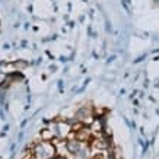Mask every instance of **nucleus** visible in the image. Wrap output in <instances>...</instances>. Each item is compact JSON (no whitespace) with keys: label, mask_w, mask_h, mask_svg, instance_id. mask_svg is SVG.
I'll return each instance as SVG.
<instances>
[{"label":"nucleus","mask_w":159,"mask_h":159,"mask_svg":"<svg viewBox=\"0 0 159 159\" xmlns=\"http://www.w3.org/2000/svg\"><path fill=\"white\" fill-rule=\"evenodd\" d=\"M56 155V148L50 142H41L38 145H35L32 156L35 159H53Z\"/></svg>","instance_id":"f257e3e1"},{"label":"nucleus","mask_w":159,"mask_h":159,"mask_svg":"<svg viewBox=\"0 0 159 159\" xmlns=\"http://www.w3.org/2000/svg\"><path fill=\"white\" fill-rule=\"evenodd\" d=\"M67 149L70 153L73 155H79L82 152V146L79 143V140H69L67 142Z\"/></svg>","instance_id":"f03ea898"},{"label":"nucleus","mask_w":159,"mask_h":159,"mask_svg":"<svg viewBox=\"0 0 159 159\" xmlns=\"http://www.w3.org/2000/svg\"><path fill=\"white\" fill-rule=\"evenodd\" d=\"M54 159H64V158H61V156H60V158H54Z\"/></svg>","instance_id":"7ed1b4c3"},{"label":"nucleus","mask_w":159,"mask_h":159,"mask_svg":"<svg viewBox=\"0 0 159 159\" xmlns=\"http://www.w3.org/2000/svg\"><path fill=\"white\" fill-rule=\"evenodd\" d=\"M155 2H156V3H159V0H155Z\"/></svg>","instance_id":"20e7f679"}]
</instances>
